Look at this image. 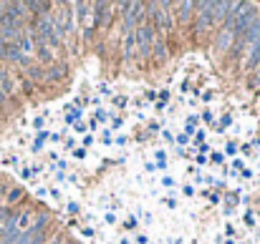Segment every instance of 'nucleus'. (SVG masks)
Segmentation results:
<instances>
[{
	"mask_svg": "<svg viewBox=\"0 0 260 244\" xmlns=\"http://www.w3.org/2000/svg\"><path fill=\"white\" fill-rule=\"evenodd\" d=\"M31 219H33V214H31V212H23V214L15 219V229H18V232H20V229H26V227L31 224Z\"/></svg>",
	"mask_w": 260,
	"mask_h": 244,
	"instance_id": "obj_9",
	"label": "nucleus"
},
{
	"mask_svg": "<svg viewBox=\"0 0 260 244\" xmlns=\"http://www.w3.org/2000/svg\"><path fill=\"white\" fill-rule=\"evenodd\" d=\"M154 56H157L159 61L167 56V48H164V40H162V38H159V40H154Z\"/></svg>",
	"mask_w": 260,
	"mask_h": 244,
	"instance_id": "obj_10",
	"label": "nucleus"
},
{
	"mask_svg": "<svg viewBox=\"0 0 260 244\" xmlns=\"http://www.w3.org/2000/svg\"><path fill=\"white\" fill-rule=\"evenodd\" d=\"M18 51L20 53H33L36 51V43H33V35L31 33H20V38H18Z\"/></svg>",
	"mask_w": 260,
	"mask_h": 244,
	"instance_id": "obj_7",
	"label": "nucleus"
},
{
	"mask_svg": "<svg viewBox=\"0 0 260 244\" xmlns=\"http://www.w3.org/2000/svg\"><path fill=\"white\" fill-rule=\"evenodd\" d=\"M154 10H157V13H151V15H154L157 26H159V33H162V35L169 33V28H172V18H169V13H167V5L159 3V5H154Z\"/></svg>",
	"mask_w": 260,
	"mask_h": 244,
	"instance_id": "obj_5",
	"label": "nucleus"
},
{
	"mask_svg": "<svg viewBox=\"0 0 260 244\" xmlns=\"http://www.w3.org/2000/svg\"><path fill=\"white\" fill-rule=\"evenodd\" d=\"M232 38H235V33L230 30V28H225V30H220V35H218V40H215V48H218V53H225L230 46H232Z\"/></svg>",
	"mask_w": 260,
	"mask_h": 244,
	"instance_id": "obj_6",
	"label": "nucleus"
},
{
	"mask_svg": "<svg viewBox=\"0 0 260 244\" xmlns=\"http://www.w3.org/2000/svg\"><path fill=\"white\" fill-rule=\"evenodd\" d=\"M5 93H8V91H5V88H0V103H3V101H5Z\"/></svg>",
	"mask_w": 260,
	"mask_h": 244,
	"instance_id": "obj_14",
	"label": "nucleus"
},
{
	"mask_svg": "<svg viewBox=\"0 0 260 244\" xmlns=\"http://www.w3.org/2000/svg\"><path fill=\"white\" fill-rule=\"evenodd\" d=\"M134 33H137V48H139V53H149L151 43H154V28H139Z\"/></svg>",
	"mask_w": 260,
	"mask_h": 244,
	"instance_id": "obj_4",
	"label": "nucleus"
},
{
	"mask_svg": "<svg viewBox=\"0 0 260 244\" xmlns=\"http://www.w3.org/2000/svg\"><path fill=\"white\" fill-rule=\"evenodd\" d=\"M194 8V3H180V18L182 20H189V10Z\"/></svg>",
	"mask_w": 260,
	"mask_h": 244,
	"instance_id": "obj_11",
	"label": "nucleus"
},
{
	"mask_svg": "<svg viewBox=\"0 0 260 244\" xmlns=\"http://www.w3.org/2000/svg\"><path fill=\"white\" fill-rule=\"evenodd\" d=\"M63 76V65H56V68H51L48 71V76H43L46 81H56V78H61Z\"/></svg>",
	"mask_w": 260,
	"mask_h": 244,
	"instance_id": "obj_12",
	"label": "nucleus"
},
{
	"mask_svg": "<svg viewBox=\"0 0 260 244\" xmlns=\"http://www.w3.org/2000/svg\"><path fill=\"white\" fill-rule=\"evenodd\" d=\"M258 43H260V15L253 20V23H250V28L243 33V46H245V51L250 53L255 46H258Z\"/></svg>",
	"mask_w": 260,
	"mask_h": 244,
	"instance_id": "obj_2",
	"label": "nucleus"
},
{
	"mask_svg": "<svg viewBox=\"0 0 260 244\" xmlns=\"http://www.w3.org/2000/svg\"><path fill=\"white\" fill-rule=\"evenodd\" d=\"M20 196H23V191H20V189H13V191H10V202H18Z\"/></svg>",
	"mask_w": 260,
	"mask_h": 244,
	"instance_id": "obj_13",
	"label": "nucleus"
},
{
	"mask_svg": "<svg viewBox=\"0 0 260 244\" xmlns=\"http://www.w3.org/2000/svg\"><path fill=\"white\" fill-rule=\"evenodd\" d=\"M134 48H137V33H126V40H124V53L126 56H134Z\"/></svg>",
	"mask_w": 260,
	"mask_h": 244,
	"instance_id": "obj_8",
	"label": "nucleus"
},
{
	"mask_svg": "<svg viewBox=\"0 0 260 244\" xmlns=\"http://www.w3.org/2000/svg\"><path fill=\"white\" fill-rule=\"evenodd\" d=\"M126 30L132 33V28L137 23H142V18H144V5L142 3H126Z\"/></svg>",
	"mask_w": 260,
	"mask_h": 244,
	"instance_id": "obj_3",
	"label": "nucleus"
},
{
	"mask_svg": "<svg viewBox=\"0 0 260 244\" xmlns=\"http://www.w3.org/2000/svg\"><path fill=\"white\" fill-rule=\"evenodd\" d=\"M200 13H197V33H205V30H210L212 28V3H197L194 5Z\"/></svg>",
	"mask_w": 260,
	"mask_h": 244,
	"instance_id": "obj_1",
	"label": "nucleus"
}]
</instances>
